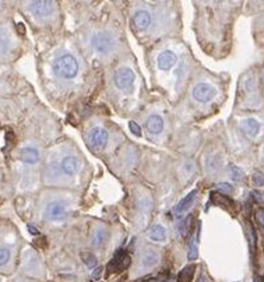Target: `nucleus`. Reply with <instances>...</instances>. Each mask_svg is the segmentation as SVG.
<instances>
[{
	"mask_svg": "<svg viewBox=\"0 0 264 282\" xmlns=\"http://www.w3.org/2000/svg\"><path fill=\"white\" fill-rule=\"evenodd\" d=\"M128 128H130V131L135 136H137V137H141V136H142V129H141V126L137 124V123L130 122V123H128Z\"/></svg>",
	"mask_w": 264,
	"mask_h": 282,
	"instance_id": "c85d7f7f",
	"label": "nucleus"
},
{
	"mask_svg": "<svg viewBox=\"0 0 264 282\" xmlns=\"http://www.w3.org/2000/svg\"><path fill=\"white\" fill-rule=\"evenodd\" d=\"M54 72L64 79H73L79 72L78 61L72 55H63L55 61Z\"/></svg>",
	"mask_w": 264,
	"mask_h": 282,
	"instance_id": "f257e3e1",
	"label": "nucleus"
},
{
	"mask_svg": "<svg viewBox=\"0 0 264 282\" xmlns=\"http://www.w3.org/2000/svg\"><path fill=\"white\" fill-rule=\"evenodd\" d=\"M208 168H214L215 170L218 169L219 167H220V161H219V158L218 157H212V158H210V160H208Z\"/></svg>",
	"mask_w": 264,
	"mask_h": 282,
	"instance_id": "7c9ffc66",
	"label": "nucleus"
},
{
	"mask_svg": "<svg viewBox=\"0 0 264 282\" xmlns=\"http://www.w3.org/2000/svg\"><path fill=\"white\" fill-rule=\"evenodd\" d=\"M187 257H188L189 261H195L196 258H198V244H196L195 242H193L191 246H189Z\"/></svg>",
	"mask_w": 264,
	"mask_h": 282,
	"instance_id": "a878e982",
	"label": "nucleus"
},
{
	"mask_svg": "<svg viewBox=\"0 0 264 282\" xmlns=\"http://www.w3.org/2000/svg\"><path fill=\"white\" fill-rule=\"evenodd\" d=\"M257 219H258L259 224L264 226V210H259L257 212Z\"/></svg>",
	"mask_w": 264,
	"mask_h": 282,
	"instance_id": "72a5a7b5",
	"label": "nucleus"
},
{
	"mask_svg": "<svg viewBox=\"0 0 264 282\" xmlns=\"http://www.w3.org/2000/svg\"><path fill=\"white\" fill-rule=\"evenodd\" d=\"M163 128H164V122L160 116L154 115L148 118L147 130L149 131L150 134H154V135L160 134V132L163 130Z\"/></svg>",
	"mask_w": 264,
	"mask_h": 282,
	"instance_id": "ddd939ff",
	"label": "nucleus"
},
{
	"mask_svg": "<svg viewBox=\"0 0 264 282\" xmlns=\"http://www.w3.org/2000/svg\"><path fill=\"white\" fill-rule=\"evenodd\" d=\"M196 194H198V190H193L192 192H189L183 199L175 207V213L176 215H181L182 212H185L186 210H188L192 206L193 202H194Z\"/></svg>",
	"mask_w": 264,
	"mask_h": 282,
	"instance_id": "2eb2a0df",
	"label": "nucleus"
},
{
	"mask_svg": "<svg viewBox=\"0 0 264 282\" xmlns=\"http://www.w3.org/2000/svg\"><path fill=\"white\" fill-rule=\"evenodd\" d=\"M11 48V40L5 31H0V53L6 54Z\"/></svg>",
	"mask_w": 264,
	"mask_h": 282,
	"instance_id": "5701e85b",
	"label": "nucleus"
},
{
	"mask_svg": "<svg viewBox=\"0 0 264 282\" xmlns=\"http://www.w3.org/2000/svg\"><path fill=\"white\" fill-rule=\"evenodd\" d=\"M176 61H178L176 55L169 50L161 53L157 58V63H159L160 69L162 70H169L176 63Z\"/></svg>",
	"mask_w": 264,
	"mask_h": 282,
	"instance_id": "1a4fd4ad",
	"label": "nucleus"
},
{
	"mask_svg": "<svg viewBox=\"0 0 264 282\" xmlns=\"http://www.w3.org/2000/svg\"><path fill=\"white\" fill-rule=\"evenodd\" d=\"M44 217L53 222L63 220L67 217V206L62 202H51L47 205Z\"/></svg>",
	"mask_w": 264,
	"mask_h": 282,
	"instance_id": "20e7f679",
	"label": "nucleus"
},
{
	"mask_svg": "<svg viewBox=\"0 0 264 282\" xmlns=\"http://www.w3.org/2000/svg\"><path fill=\"white\" fill-rule=\"evenodd\" d=\"M141 282H164L162 278H159V277H149V278H146V280L141 281Z\"/></svg>",
	"mask_w": 264,
	"mask_h": 282,
	"instance_id": "f704fd0d",
	"label": "nucleus"
},
{
	"mask_svg": "<svg viewBox=\"0 0 264 282\" xmlns=\"http://www.w3.org/2000/svg\"><path fill=\"white\" fill-rule=\"evenodd\" d=\"M81 260L83 263H85L88 268H94L98 261H96V257L92 252H81Z\"/></svg>",
	"mask_w": 264,
	"mask_h": 282,
	"instance_id": "b1692460",
	"label": "nucleus"
},
{
	"mask_svg": "<svg viewBox=\"0 0 264 282\" xmlns=\"http://www.w3.org/2000/svg\"><path fill=\"white\" fill-rule=\"evenodd\" d=\"M40 269V262L34 255H29V258H25V270L31 274H36Z\"/></svg>",
	"mask_w": 264,
	"mask_h": 282,
	"instance_id": "aec40b11",
	"label": "nucleus"
},
{
	"mask_svg": "<svg viewBox=\"0 0 264 282\" xmlns=\"http://www.w3.org/2000/svg\"><path fill=\"white\" fill-rule=\"evenodd\" d=\"M10 256H11V252L8 248H0V267L8 263Z\"/></svg>",
	"mask_w": 264,
	"mask_h": 282,
	"instance_id": "cd10ccee",
	"label": "nucleus"
},
{
	"mask_svg": "<svg viewBox=\"0 0 264 282\" xmlns=\"http://www.w3.org/2000/svg\"><path fill=\"white\" fill-rule=\"evenodd\" d=\"M215 94H217V89H215L212 85H210V83H206V82L198 83V85H195V87L192 90L193 98H194L196 102L201 104L210 103L215 97Z\"/></svg>",
	"mask_w": 264,
	"mask_h": 282,
	"instance_id": "7ed1b4c3",
	"label": "nucleus"
},
{
	"mask_svg": "<svg viewBox=\"0 0 264 282\" xmlns=\"http://www.w3.org/2000/svg\"><path fill=\"white\" fill-rule=\"evenodd\" d=\"M151 16L147 11H138L134 16V24L137 30L144 31L150 27Z\"/></svg>",
	"mask_w": 264,
	"mask_h": 282,
	"instance_id": "9b49d317",
	"label": "nucleus"
},
{
	"mask_svg": "<svg viewBox=\"0 0 264 282\" xmlns=\"http://www.w3.org/2000/svg\"><path fill=\"white\" fill-rule=\"evenodd\" d=\"M195 269H196L195 264L186 265V267L183 268L178 275L179 282H192L193 278H194Z\"/></svg>",
	"mask_w": 264,
	"mask_h": 282,
	"instance_id": "f3484780",
	"label": "nucleus"
},
{
	"mask_svg": "<svg viewBox=\"0 0 264 282\" xmlns=\"http://www.w3.org/2000/svg\"><path fill=\"white\" fill-rule=\"evenodd\" d=\"M252 182L253 184H256V186L258 187H262L264 186V174L262 171H255V173L252 174Z\"/></svg>",
	"mask_w": 264,
	"mask_h": 282,
	"instance_id": "bb28decb",
	"label": "nucleus"
},
{
	"mask_svg": "<svg viewBox=\"0 0 264 282\" xmlns=\"http://www.w3.org/2000/svg\"><path fill=\"white\" fill-rule=\"evenodd\" d=\"M260 125L255 118H247L241 122V130L249 136V137H255L259 132Z\"/></svg>",
	"mask_w": 264,
	"mask_h": 282,
	"instance_id": "f8f14e48",
	"label": "nucleus"
},
{
	"mask_svg": "<svg viewBox=\"0 0 264 282\" xmlns=\"http://www.w3.org/2000/svg\"><path fill=\"white\" fill-rule=\"evenodd\" d=\"M131 263V258L124 250H119L112 261L109 262L107 268L108 271H123Z\"/></svg>",
	"mask_w": 264,
	"mask_h": 282,
	"instance_id": "423d86ee",
	"label": "nucleus"
},
{
	"mask_svg": "<svg viewBox=\"0 0 264 282\" xmlns=\"http://www.w3.org/2000/svg\"><path fill=\"white\" fill-rule=\"evenodd\" d=\"M148 237L154 242H162L166 239V229L160 224L154 225L153 228L148 231Z\"/></svg>",
	"mask_w": 264,
	"mask_h": 282,
	"instance_id": "dca6fc26",
	"label": "nucleus"
},
{
	"mask_svg": "<svg viewBox=\"0 0 264 282\" xmlns=\"http://www.w3.org/2000/svg\"><path fill=\"white\" fill-rule=\"evenodd\" d=\"M108 141V132L102 128L92 129L88 135V142L91 147L95 149H101L107 144Z\"/></svg>",
	"mask_w": 264,
	"mask_h": 282,
	"instance_id": "0eeeda50",
	"label": "nucleus"
},
{
	"mask_svg": "<svg viewBox=\"0 0 264 282\" xmlns=\"http://www.w3.org/2000/svg\"><path fill=\"white\" fill-rule=\"evenodd\" d=\"M212 199L214 200L215 203L219 204V205H225V206H233V202L227 198L226 196H224L223 193H218V192H212L211 193Z\"/></svg>",
	"mask_w": 264,
	"mask_h": 282,
	"instance_id": "4be33fe9",
	"label": "nucleus"
},
{
	"mask_svg": "<svg viewBox=\"0 0 264 282\" xmlns=\"http://www.w3.org/2000/svg\"><path fill=\"white\" fill-rule=\"evenodd\" d=\"M135 81V73L130 68H120L117 70L114 75L115 86L120 89H126Z\"/></svg>",
	"mask_w": 264,
	"mask_h": 282,
	"instance_id": "39448f33",
	"label": "nucleus"
},
{
	"mask_svg": "<svg viewBox=\"0 0 264 282\" xmlns=\"http://www.w3.org/2000/svg\"><path fill=\"white\" fill-rule=\"evenodd\" d=\"M106 239H107V232L104 229H98L93 235L92 245L95 246V248H100V246L105 244Z\"/></svg>",
	"mask_w": 264,
	"mask_h": 282,
	"instance_id": "6ab92c4d",
	"label": "nucleus"
},
{
	"mask_svg": "<svg viewBox=\"0 0 264 282\" xmlns=\"http://www.w3.org/2000/svg\"><path fill=\"white\" fill-rule=\"evenodd\" d=\"M61 168L66 174L68 175H74L80 168V162L76 157L74 156H68L63 158L62 163H61Z\"/></svg>",
	"mask_w": 264,
	"mask_h": 282,
	"instance_id": "4468645a",
	"label": "nucleus"
},
{
	"mask_svg": "<svg viewBox=\"0 0 264 282\" xmlns=\"http://www.w3.org/2000/svg\"><path fill=\"white\" fill-rule=\"evenodd\" d=\"M18 158L22 162H24V163L34 164V163H36V162H38V160H40V154H38V151L35 148L27 147V148H23L19 150Z\"/></svg>",
	"mask_w": 264,
	"mask_h": 282,
	"instance_id": "9d476101",
	"label": "nucleus"
},
{
	"mask_svg": "<svg viewBox=\"0 0 264 282\" xmlns=\"http://www.w3.org/2000/svg\"><path fill=\"white\" fill-rule=\"evenodd\" d=\"M228 173H230L231 180H233V181H240L244 176L243 170H241L239 167L233 166V164H231V166L228 167Z\"/></svg>",
	"mask_w": 264,
	"mask_h": 282,
	"instance_id": "393cba45",
	"label": "nucleus"
},
{
	"mask_svg": "<svg viewBox=\"0 0 264 282\" xmlns=\"http://www.w3.org/2000/svg\"><path fill=\"white\" fill-rule=\"evenodd\" d=\"M141 262L144 267L153 268L159 263V255L155 251H146L141 257Z\"/></svg>",
	"mask_w": 264,
	"mask_h": 282,
	"instance_id": "a211bd4d",
	"label": "nucleus"
},
{
	"mask_svg": "<svg viewBox=\"0 0 264 282\" xmlns=\"http://www.w3.org/2000/svg\"><path fill=\"white\" fill-rule=\"evenodd\" d=\"M192 220H193V217L192 216H188L186 219H183L182 222L180 223L179 230H180V233H181V236H182L183 238H186L187 236H188V233L191 232Z\"/></svg>",
	"mask_w": 264,
	"mask_h": 282,
	"instance_id": "412c9836",
	"label": "nucleus"
},
{
	"mask_svg": "<svg viewBox=\"0 0 264 282\" xmlns=\"http://www.w3.org/2000/svg\"><path fill=\"white\" fill-rule=\"evenodd\" d=\"M263 152H264V151H263Z\"/></svg>",
	"mask_w": 264,
	"mask_h": 282,
	"instance_id": "4c0bfd02",
	"label": "nucleus"
},
{
	"mask_svg": "<svg viewBox=\"0 0 264 282\" xmlns=\"http://www.w3.org/2000/svg\"><path fill=\"white\" fill-rule=\"evenodd\" d=\"M30 9L35 14L42 17H46V16L53 15L55 5L53 2H47V0H40V2H32L30 5Z\"/></svg>",
	"mask_w": 264,
	"mask_h": 282,
	"instance_id": "6e6552de",
	"label": "nucleus"
},
{
	"mask_svg": "<svg viewBox=\"0 0 264 282\" xmlns=\"http://www.w3.org/2000/svg\"><path fill=\"white\" fill-rule=\"evenodd\" d=\"M196 282H212L210 278H208L207 276H206V275H204V274H201L200 275V277L198 278V281Z\"/></svg>",
	"mask_w": 264,
	"mask_h": 282,
	"instance_id": "c9c22d12",
	"label": "nucleus"
},
{
	"mask_svg": "<svg viewBox=\"0 0 264 282\" xmlns=\"http://www.w3.org/2000/svg\"><path fill=\"white\" fill-rule=\"evenodd\" d=\"M101 273H102V268L101 267H99V268H96L94 271L92 273V277L94 278V280H99L101 276Z\"/></svg>",
	"mask_w": 264,
	"mask_h": 282,
	"instance_id": "473e14b6",
	"label": "nucleus"
},
{
	"mask_svg": "<svg viewBox=\"0 0 264 282\" xmlns=\"http://www.w3.org/2000/svg\"><path fill=\"white\" fill-rule=\"evenodd\" d=\"M217 188L220 192H223L224 194H227V193H232L233 192V187L231 186L230 183L227 182H221V183H218Z\"/></svg>",
	"mask_w": 264,
	"mask_h": 282,
	"instance_id": "c756f323",
	"label": "nucleus"
},
{
	"mask_svg": "<svg viewBox=\"0 0 264 282\" xmlns=\"http://www.w3.org/2000/svg\"><path fill=\"white\" fill-rule=\"evenodd\" d=\"M252 197L253 199H255V202H257L258 204H264V193L255 191V192L252 193Z\"/></svg>",
	"mask_w": 264,
	"mask_h": 282,
	"instance_id": "2f4dec72",
	"label": "nucleus"
},
{
	"mask_svg": "<svg viewBox=\"0 0 264 282\" xmlns=\"http://www.w3.org/2000/svg\"><path fill=\"white\" fill-rule=\"evenodd\" d=\"M28 230L30 231L31 235H38V233H40V231H38L36 228H34V226H31V225L28 226Z\"/></svg>",
	"mask_w": 264,
	"mask_h": 282,
	"instance_id": "e433bc0d",
	"label": "nucleus"
},
{
	"mask_svg": "<svg viewBox=\"0 0 264 282\" xmlns=\"http://www.w3.org/2000/svg\"><path fill=\"white\" fill-rule=\"evenodd\" d=\"M94 49L101 55H108L114 50L115 40L108 32H98L92 40Z\"/></svg>",
	"mask_w": 264,
	"mask_h": 282,
	"instance_id": "f03ea898",
	"label": "nucleus"
}]
</instances>
